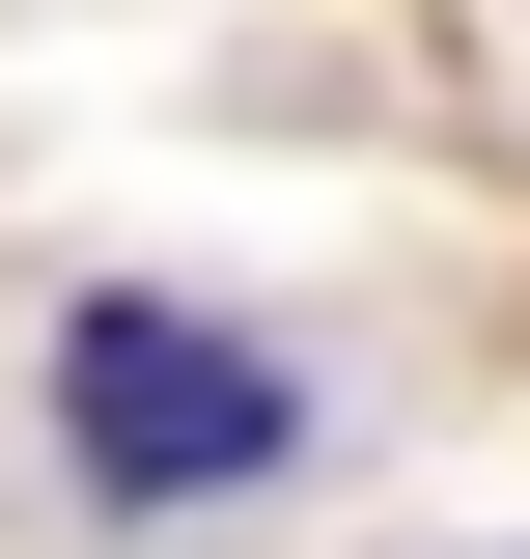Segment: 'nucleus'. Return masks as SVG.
Masks as SVG:
<instances>
[{
	"mask_svg": "<svg viewBox=\"0 0 530 559\" xmlns=\"http://www.w3.org/2000/svg\"><path fill=\"white\" fill-rule=\"evenodd\" d=\"M57 448L112 503H224V476H279V364L224 308H84L57 336Z\"/></svg>",
	"mask_w": 530,
	"mask_h": 559,
	"instance_id": "obj_1",
	"label": "nucleus"
}]
</instances>
